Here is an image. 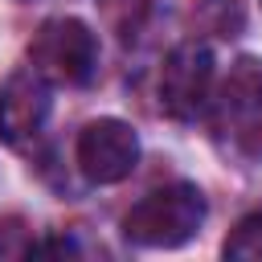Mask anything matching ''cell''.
Returning a JSON list of instances; mask_svg holds the SVG:
<instances>
[{"label": "cell", "mask_w": 262, "mask_h": 262, "mask_svg": "<svg viewBox=\"0 0 262 262\" xmlns=\"http://www.w3.org/2000/svg\"><path fill=\"white\" fill-rule=\"evenodd\" d=\"M209 106L221 151L242 164H262V61L237 57Z\"/></svg>", "instance_id": "cell-1"}, {"label": "cell", "mask_w": 262, "mask_h": 262, "mask_svg": "<svg viewBox=\"0 0 262 262\" xmlns=\"http://www.w3.org/2000/svg\"><path fill=\"white\" fill-rule=\"evenodd\" d=\"M205 221V196L196 184H164L135 201L123 217V237L143 250H172L184 246Z\"/></svg>", "instance_id": "cell-2"}, {"label": "cell", "mask_w": 262, "mask_h": 262, "mask_svg": "<svg viewBox=\"0 0 262 262\" xmlns=\"http://www.w3.org/2000/svg\"><path fill=\"white\" fill-rule=\"evenodd\" d=\"M29 61L45 82L57 86H82L98 70V41L94 33L74 16L45 20L29 41Z\"/></svg>", "instance_id": "cell-3"}, {"label": "cell", "mask_w": 262, "mask_h": 262, "mask_svg": "<svg viewBox=\"0 0 262 262\" xmlns=\"http://www.w3.org/2000/svg\"><path fill=\"white\" fill-rule=\"evenodd\" d=\"M156 94H160V111L168 119H180V123L196 119L209 106V94H213V53H209V45H201V41L176 45L160 66Z\"/></svg>", "instance_id": "cell-4"}, {"label": "cell", "mask_w": 262, "mask_h": 262, "mask_svg": "<svg viewBox=\"0 0 262 262\" xmlns=\"http://www.w3.org/2000/svg\"><path fill=\"white\" fill-rule=\"evenodd\" d=\"M139 164V139L123 119H94L78 135V168L90 184H119Z\"/></svg>", "instance_id": "cell-5"}, {"label": "cell", "mask_w": 262, "mask_h": 262, "mask_svg": "<svg viewBox=\"0 0 262 262\" xmlns=\"http://www.w3.org/2000/svg\"><path fill=\"white\" fill-rule=\"evenodd\" d=\"M49 123V90L37 70H16L0 86V139L16 151L33 147Z\"/></svg>", "instance_id": "cell-6"}, {"label": "cell", "mask_w": 262, "mask_h": 262, "mask_svg": "<svg viewBox=\"0 0 262 262\" xmlns=\"http://www.w3.org/2000/svg\"><path fill=\"white\" fill-rule=\"evenodd\" d=\"M221 254L225 258H242V262H262V213H246L229 229Z\"/></svg>", "instance_id": "cell-7"}, {"label": "cell", "mask_w": 262, "mask_h": 262, "mask_svg": "<svg viewBox=\"0 0 262 262\" xmlns=\"http://www.w3.org/2000/svg\"><path fill=\"white\" fill-rule=\"evenodd\" d=\"M205 16H213V33H221V37H229V29L242 20L237 0H201V20Z\"/></svg>", "instance_id": "cell-8"}]
</instances>
